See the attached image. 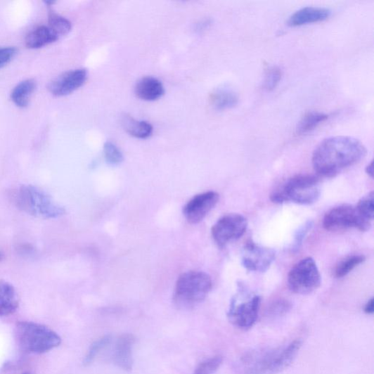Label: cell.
<instances>
[{"label":"cell","mask_w":374,"mask_h":374,"mask_svg":"<svg viewBox=\"0 0 374 374\" xmlns=\"http://www.w3.org/2000/svg\"><path fill=\"white\" fill-rule=\"evenodd\" d=\"M212 289L211 276L202 271H191L178 278L174 302L181 307H192L202 302Z\"/></svg>","instance_id":"obj_6"},{"label":"cell","mask_w":374,"mask_h":374,"mask_svg":"<svg viewBox=\"0 0 374 374\" xmlns=\"http://www.w3.org/2000/svg\"><path fill=\"white\" fill-rule=\"evenodd\" d=\"M366 153V148L358 139L349 136L330 137L315 148L312 165L317 175L332 178L360 162Z\"/></svg>","instance_id":"obj_1"},{"label":"cell","mask_w":374,"mask_h":374,"mask_svg":"<svg viewBox=\"0 0 374 374\" xmlns=\"http://www.w3.org/2000/svg\"><path fill=\"white\" fill-rule=\"evenodd\" d=\"M356 207L359 212L367 219L373 221L374 212V194L373 192L368 193L359 202Z\"/></svg>","instance_id":"obj_28"},{"label":"cell","mask_w":374,"mask_h":374,"mask_svg":"<svg viewBox=\"0 0 374 374\" xmlns=\"http://www.w3.org/2000/svg\"><path fill=\"white\" fill-rule=\"evenodd\" d=\"M223 358L221 355H216V356L202 362L193 374H214L221 366Z\"/></svg>","instance_id":"obj_27"},{"label":"cell","mask_w":374,"mask_h":374,"mask_svg":"<svg viewBox=\"0 0 374 374\" xmlns=\"http://www.w3.org/2000/svg\"><path fill=\"white\" fill-rule=\"evenodd\" d=\"M135 342L136 338L133 334H123L120 336L115 347L114 363L126 371L133 368V347Z\"/></svg>","instance_id":"obj_14"},{"label":"cell","mask_w":374,"mask_h":374,"mask_svg":"<svg viewBox=\"0 0 374 374\" xmlns=\"http://www.w3.org/2000/svg\"><path fill=\"white\" fill-rule=\"evenodd\" d=\"M302 346L300 340H294L276 348L250 351L237 362V371L239 374H276L291 365Z\"/></svg>","instance_id":"obj_2"},{"label":"cell","mask_w":374,"mask_h":374,"mask_svg":"<svg viewBox=\"0 0 374 374\" xmlns=\"http://www.w3.org/2000/svg\"><path fill=\"white\" fill-rule=\"evenodd\" d=\"M36 88L34 81L29 79L18 84L11 93L13 102L20 108H25L28 105L32 94Z\"/></svg>","instance_id":"obj_22"},{"label":"cell","mask_w":374,"mask_h":374,"mask_svg":"<svg viewBox=\"0 0 374 374\" xmlns=\"http://www.w3.org/2000/svg\"><path fill=\"white\" fill-rule=\"evenodd\" d=\"M122 124L127 132L135 138L146 139L153 134V127L144 121H137L131 117L124 116Z\"/></svg>","instance_id":"obj_20"},{"label":"cell","mask_w":374,"mask_h":374,"mask_svg":"<svg viewBox=\"0 0 374 374\" xmlns=\"http://www.w3.org/2000/svg\"><path fill=\"white\" fill-rule=\"evenodd\" d=\"M219 195L214 191L203 193L195 196L183 207V215L191 224L200 222L216 207Z\"/></svg>","instance_id":"obj_12"},{"label":"cell","mask_w":374,"mask_h":374,"mask_svg":"<svg viewBox=\"0 0 374 374\" xmlns=\"http://www.w3.org/2000/svg\"><path fill=\"white\" fill-rule=\"evenodd\" d=\"M261 305V297L250 292L242 284L239 285L238 294L233 298L228 316L236 328L247 330L256 323Z\"/></svg>","instance_id":"obj_7"},{"label":"cell","mask_w":374,"mask_h":374,"mask_svg":"<svg viewBox=\"0 0 374 374\" xmlns=\"http://www.w3.org/2000/svg\"><path fill=\"white\" fill-rule=\"evenodd\" d=\"M17 50L13 47L0 48V68L8 64L16 54Z\"/></svg>","instance_id":"obj_32"},{"label":"cell","mask_w":374,"mask_h":374,"mask_svg":"<svg viewBox=\"0 0 374 374\" xmlns=\"http://www.w3.org/2000/svg\"><path fill=\"white\" fill-rule=\"evenodd\" d=\"M49 27L59 37L68 34L72 27L67 18L53 12L49 14Z\"/></svg>","instance_id":"obj_24"},{"label":"cell","mask_w":374,"mask_h":374,"mask_svg":"<svg viewBox=\"0 0 374 374\" xmlns=\"http://www.w3.org/2000/svg\"><path fill=\"white\" fill-rule=\"evenodd\" d=\"M59 39L49 27L42 26L37 27L27 35L25 44L29 49H37L57 41Z\"/></svg>","instance_id":"obj_17"},{"label":"cell","mask_w":374,"mask_h":374,"mask_svg":"<svg viewBox=\"0 0 374 374\" xmlns=\"http://www.w3.org/2000/svg\"><path fill=\"white\" fill-rule=\"evenodd\" d=\"M111 335H107L94 342L90 346L84 358V365L85 366L91 365L96 360L98 355L111 343Z\"/></svg>","instance_id":"obj_25"},{"label":"cell","mask_w":374,"mask_h":374,"mask_svg":"<svg viewBox=\"0 0 374 374\" xmlns=\"http://www.w3.org/2000/svg\"><path fill=\"white\" fill-rule=\"evenodd\" d=\"M276 258L273 250L257 245L252 240L246 243L241 252V263L248 271L266 272Z\"/></svg>","instance_id":"obj_11"},{"label":"cell","mask_w":374,"mask_h":374,"mask_svg":"<svg viewBox=\"0 0 374 374\" xmlns=\"http://www.w3.org/2000/svg\"><path fill=\"white\" fill-rule=\"evenodd\" d=\"M104 155L106 161L111 165H119L124 160L120 148L113 143L108 142L104 145Z\"/></svg>","instance_id":"obj_29"},{"label":"cell","mask_w":374,"mask_h":374,"mask_svg":"<svg viewBox=\"0 0 374 374\" xmlns=\"http://www.w3.org/2000/svg\"><path fill=\"white\" fill-rule=\"evenodd\" d=\"M312 227L313 222L311 221H309L304 224V226H303L300 229L297 231L295 236L294 245L292 247L293 251H297L302 247L304 240L305 239L309 232L311 230Z\"/></svg>","instance_id":"obj_31"},{"label":"cell","mask_w":374,"mask_h":374,"mask_svg":"<svg viewBox=\"0 0 374 374\" xmlns=\"http://www.w3.org/2000/svg\"><path fill=\"white\" fill-rule=\"evenodd\" d=\"M18 307L17 293L13 286L0 280V316L13 314Z\"/></svg>","instance_id":"obj_18"},{"label":"cell","mask_w":374,"mask_h":374,"mask_svg":"<svg viewBox=\"0 0 374 374\" xmlns=\"http://www.w3.org/2000/svg\"><path fill=\"white\" fill-rule=\"evenodd\" d=\"M17 344L25 352L44 354L58 347L62 339L50 328L34 322L18 323L14 330Z\"/></svg>","instance_id":"obj_3"},{"label":"cell","mask_w":374,"mask_h":374,"mask_svg":"<svg viewBox=\"0 0 374 374\" xmlns=\"http://www.w3.org/2000/svg\"><path fill=\"white\" fill-rule=\"evenodd\" d=\"M366 260V257L361 254H354L345 258L336 267L335 276L337 278H343L348 275L355 268L362 264Z\"/></svg>","instance_id":"obj_23"},{"label":"cell","mask_w":374,"mask_h":374,"mask_svg":"<svg viewBox=\"0 0 374 374\" xmlns=\"http://www.w3.org/2000/svg\"><path fill=\"white\" fill-rule=\"evenodd\" d=\"M136 96L145 101H155L160 99L165 93L162 82L154 77H145L136 86Z\"/></svg>","instance_id":"obj_16"},{"label":"cell","mask_w":374,"mask_h":374,"mask_svg":"<svg viewBox=\"0 0 374 374\" xmlns=\"http://www.w3.org/2000/svg\"><path fill=\"white\" fill-rule=\"evenodd\" d=\"M319 178L309 174H300L289 179L271 195L275 203L292 202L309 205L319 200L321 191Z\"/></svg>","instance_id":"obj_4"},{"label":"cell","mask_w":374,"mask_h":374,"mask_svg":"<svg viewBox=\"0 0 374 374\" xmlns=\"http://www.w3.org/2000/svg\"><path fill=\"white\" fill-rule=\"evenodd\" d=\"M373 298H371L370 300L368 302L364 307V311L367 314H372L374 311V302Z\"/></svg>","instance_id":"obj_33"},{"label":"cell","mask_w":374,"mask_h":374,"mask_svg":"<svg viewBox=\"0 0 374 374\" xmlns=\"http://www.w3.org/2000/svg\"><path fill=\"white\" fill-rule=\"evenodd\" d=\"M4 259V254L2 251H0V262L3 261Z\"/></svg>","instance_id":"obj_35"},{"label":"cell","mask_w":374,"mask_h":374,"mask_svg":"<svg viewBox=\"0 0 374 374\" xmlns=\"http://www.w3.org/2000/svg\"><path fill=\"white\" fill-rule=\"evenodd\" d=\"M20 374H33V373L30 370H25L24 372H22Z\"/></svg>","instance_id":"obj_36"},{"label":"cell","mask_w":374,"mask_h":374,"mask_svg":"<svg viewBox=\"0 0 374 374\" xmlns=\"http://www.w3.org/2000/svg\"><path fill=\"white\" fill-rule=\"evenodd\" d=\"M283 70L277 66H270L266 69L264 87L266 90H274L283 78Z\"/></svg>","instance_id":"obj_26"},{"label":"cell","mask_w":374,"mask_h":374,"mask_svg":"<svg viewBox=\"0 0 374 374\" xmlns=\"http://www.w3.org/2000/svg\"><path fill=\"white\" fill-rule=\"evenodd\" d=\"M88 72L84 69L67 72L53 80L49 86L53 96L63 97L82 86L86 82Z\"/></svg>","instance_id":"obj_13"},{"label":"cell","mask_w":374,"mask_h":374,"mask_svg":"<svg viewBox=\"0 0 374 374\" xmlns=\"http://www.w3.org/2000/svg\"><path fill=\"white\" fill-rule=\"evenodd\" d=\"M366 172L368 175V176H370L371 179L373 178V162H371L370 163H369L367 165V167L366 168Z\"/></svg>","instance_id":"obj_34"},{"label":"cell","mask_w":374,"mask_h":374,"mask_svg":"<svg viewBox=\"0 0 374 374\" xmlns=\"http://www.w3.org/2000/svg\"><path fill=\"white\" fill-rule=\"evenodd\" d=\"M329 119V116L322 112L310 111L308 112L299 122L296 132L298 135L307 134L318 126H320L323 122Z\"/></svg>","instance_id":"obj_21"},{"label":"cell","mask_w":374,"mask_h":374,"mask_svg":"<svg viewBox=\"0 0 374 374\" xmlns=\"http://www.w3.org/2000/svg\"><path fill=\"white\" fill-rule=\"evenodd\" d=\"M210 101L216 110H224L234 108L238 103V96L231 88L221 87L212 94Z\"/></svg>","instance_id":"obj_19"},{"label":"cell","mask_w":374,"mask_h":374,"mask_svg":"<svg viewBox=\"0 0 374 374\" xmlns=\"http://www.w3.org/2000/svg\"><path fill=\"white\" fill-rule=\"evenodd\" d=\"M371 226V221L365 218L356 207L349 204L332 209L323 219L324 228L331 232L351 228L365 232L369 231Z\"/></svg>","instance_id":"obj_8"},{"label":"cell","mask_w":374,"mask_h":374,"mask_svg":"<svg viewBox=\"0 0 374 374\" xmlns=\"http://www.w3.org/2000/svg\"><path fill=\"white\" fill-rule=\"evenodd\" d=\"M17 207L33 217L41 219H56L65 210L56 202L45 191L33 185H23L15 195Z\"/></svg>","instance_id":"obj_5"},{"label":"cell","mask_w":374,"mask_h":374,"mask_svg":"<svg viewBox=\"0 0 374 374\" xmlns=\"http://www.w3.org/2000/svg\"><path fill=\"white\" fill-rule=\"evenodd\" d=\"M322 278L312 257H307L290 270L288 283L292 292L299 295L311 294L321 285Z\"/></svg>","instance_id":"obj_9"},{"label":"cell","mask_w":374,"mask_h":374,"mask_svg":"<svg viewBox=\"0 0 374 374\" xmlns=\"http://www.w3.org/2000/svg\"><path fill=\"white\" fill-rule=\"evenodd\" d=\"M247 219L239 214H228L221 217L212 227V235L219 247L244 236L247 229Z\"/></svg>","instance_id":"obj_10"},{"label":"cell","mask_w":374,"mask_h":374,"mask_svg":"<svg viewBox=\"0 0 374 374\" xmlns=\"http://www.w3.org/2000/svg\"><path fill=\"white\" fill-rule=\"evenodd\" d=\"M292 309V304L285 299H279L269 308L267 314L270 317H280L287 314Z\"/></svg>","instance_id":"obj_30"},{"label":"cell","mask_w":374,"mask_h":374,"mask_svg":"<svg viewBox=\"0 0 374 374\" xmlns=\"http://www.w3.org/2000/svg\"><path fill=\"white\" fill-rule=\"evenodd\" d=\"M331 11L321 7H305L290 15L288 25L290 27H302L326 21L331 15Z\"/></svg>","instance_id":"obj_15"}]
</instances>
